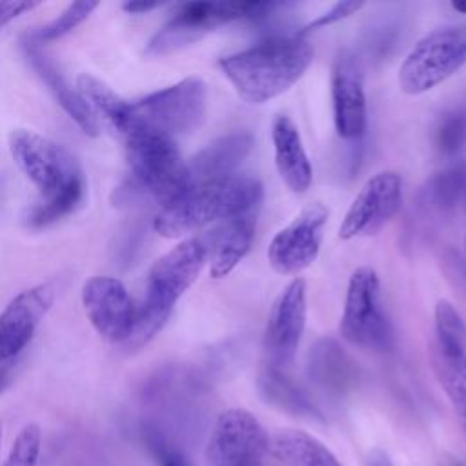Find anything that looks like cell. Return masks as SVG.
Returning a JSON list of instances; mask_svg holds the SVG:
<instances>
[{
	"instance_id": "cell-1",
	"label": "cell",
	"mask_w": 466,
	"mask_h": 466,
	"mask_svg": "<svg viewBox=\"0 0 466 466\" xmlns=\"http://www.w3.org/2000/svg\"><path fill=\"white\" fill-rule=\"evenodd\" d=\"M9 151L40 193V200L25 217L31 228L49 226L76 208L84 193V178L78 160L67 147L35 131L15 129L9 135Z\"/></svg>"
},
{
	"instance_id": "cell-2",
	"label": "cell",
	"mask_w": 466,
	"mask_h": 466,
	"mask_svg": "<svg viewBox=\"0 0 466 466\" xmlns=\"http://www.w3.org/2000/svg\"><path fill=\"white\" fill-rule=\"evenodd\" d=\"M313 47L304 36L271 38L222 56L218 67L237 95L248 104H266L297 84L313 62Z\"/></svg>"
},
{
	"instance_id": "cell-3",
	"label": "cell",
	"mask_w": 466,
	"mask_h": 466,
	"mask_svg": "<svg viewBox=\"0 0 466 466\" xmlns=\"http://www.w3.org/2000/svg\"><path fill=\"white\" fill-rule=\"evenodd\" d=\"M264 187L253 177L231 175L215 180L193 182L173 202L160 208L153 218L158 235L175 238L202 229L217 220H229L258 209Z\"/></svg>"
},
{
	"instance_id": "cell-4",
	"label": "cell",
	"mask_w": 466,
	"mask_h": 466,
	"mask_svg": "<svg viewBox=\"0 0 466 466\" xmlns=\"http://www.w3.org/2000/svg\"><path fill=\"white\" fill-rule=\"evenodd\" d=\"M208 257V237H193L177 244L151 266L144 302L137 309L131 335L124 342L127 350L142 348L164 328L177 300L198 279Z\"/></svg>"
},
{
	"instance_id": "cell-5",
	"label": "cell",
	"mask_w": 466,
	"mask_h": 466,
	"mask_svg": "<svg viewBox=\"0 0 466 466\" xmlns=\"http://www.w3.org/2000/svg\"><path fill=\"white\" fill-rule=\"evenodd\" d=\"M120 135L126 140L133 175L157 198L160 208L187 189L191 184L187 164L171 137L137 122L133 116Z\"/></svg>"
},
{
	"instance_id": "cell-6",
	"label": "cell",
	"mask_w": 466,
	"mask_h": 466,
	"mask_svg": "<svg viewBox=\"0 0 466 466\" xmlns=\"http://www.w3.org/2000/svg\"><path fill=\"white\" fill-rule=\"evenodd\" d=\"M466 64V24H451L426 33L399 67V87L422 95L448 80Z\"/></svg>"
},
{
	"instance_id": "cell-7",
	"label": "cell",
	"mask_w": 466,
	"mask_h": 466,
	"mask_svg": "<svg viewBox=\"0 0 466 466\" xmlns=\"http://www.w3.org/2000/svg\"><path fill=\"white\" fill-rule=\"evenodd\" d=\"M275 7L273 2H187L149 40L147 55H166L200 40L215 27L244 18H258Z\"/></svg>"
},
{
	"instance_id": "cell-8",
	"label": "cell",
	"mask_w": 466,
	"mask_h": 466,
	"mask_svg": "<svg viewBox=\"0 0 466 466\" xmlns=\"http://www.w3.org/2000/svg\"><path fill=\"white\" fill-rule=\"evenodd\" d=\"M206 107V82L198 76H187L131 102V116L175 140V137L193 133L204 122Z\"/></svg>"
},
{
	"instance_id": "cell-9",
	"label": "cell",
	"mask_w": 466,
	"mask_h": 466,
	"mask_svg": "<svg viewBox=\"0 0 466 466\" xmlns=\"http://www.w3.org/2000/svg\"><path fill=\"white\" fill-rule=\"evenodd\" d=\"M342 339L362 350H386L391 331L380 304V280L373 268H357L348 282L339 324Z\"/></svg>"
},
{
	"instance_id": "cell-10",
	"label": "cell",
	"mask_w": 466,
	"mask_h": 466,
	"mask_svg": "<svg viewBox=\"0 0 466 466\" xmlns=\"http://www.w3.org/2000/svg\"><path fill=\"white\" fill-rule=\"evenodd\" d=\"M306 280L293 279L275 299L264 329V368L286 371L295 357L306 328Z\"/></svg>"
},
{
	"instance_id": "cell-11",
	"label": "cell",
	"mask_w": 466,
	"mask_h": 466,
	"mask_svg": "<svg viewBox=\"0 0 466 466\" xmlns=\"http://www.w3.org/2000/svg\"><path fill=\"white\" fill-rule=\"evenodd\" d=\"M402 206V177L393 169L371 175L351 200L340 226L339 237L351 240L377 235Z\"/></svg>"
},
{
	"instance_id": "cell-12",
	"label": "cell",
	"mask_w": 466,
	"mask_h": 466,
	"mask_svg": "<svg viewBox=\"0 0 466 466\" xmlns=\"http://www.w3.org/2000/svg\"><path fill=\"white\" fill-rule=\"evenodd\" d=\"M269 435L258 419L242 408L222 411L211 430L208 461L211 466H260Z\"/></svg>"
},
{
	"instance_id": "cell-13",
	"label": "cell",
	"mask_w": 466,
	"mask_h": 466,
	"mask_svg": "<svg viewBox=\"0 0 466 466\" xmlns=\"http://www.w3.org/2000/svg\"><path fill=\"white\" fill-rule=\"evenodd\" d=\"M328 208L322 202H311L284 226L268 246V262L279 275H297L319 257Z\"/></svg>"
},
{
	"instance_id": "cell-14",
	"label": "cell",
	"mask_w": 466,
	"mask_h": 466,
	"mask_svg": "<svg viewBox=\"0 0 466 466\" xmlns=\"http://www.w3.org/2000/svg\"><path fill=\"white\" fill-rule=\"evenodd\" d=\"M82 304L96 333L107 342H126L131 335L137 308L126 286L107 275H95L82 286Z\"/></svg>"
},
{
	"instance_id": "cell-15",
	"label": "cell",
	"mask_w": 466,
	"mask_h": 466,
	"mask_svg": "<svg viewBox=\"0 0 466 466\" xmlns=\"http://www.w3.org/2000/svg\"><path fill=\"white\" fill-rule=\"evenodd\" d=\"M333 124L344 140H359L366 131V91L364 69L359 56L344 49L337 55L331 67Z\"/></svg>"
},
{
	"instance_id": "cell-16",
	"label": "cell",
	"mask_w": 466,
	"mask_h": 466,
	"mask_svg": "<svg viewBox=\"0 0 466 466\" xmlns=\"http://www.w3.org/2000/svg\"><path fill=\"white\" fill-rule=\"evenodd\" d=\"M53 300V288L40 284L18 293L4 308L0 313V364L16 357L27 346Z\"/></svg>"
},
{
	"instance_id": "cell-17",
	"label": "cell",
	"mask_w": 466,
	"mask_h": 466,
	"mask_svg": "<svg viewBox=\"0 0 466 466\" xmlns=\"http://www.w3.org/2000/svg\"><path fill=\"white\" fill-rule=\"evenodd\" d=\"M22 47H24L25 58L29 60V64L33 66L36 75L42 78V82L47 86V89L51 91L55 100L69 115V118L75 120V124L86 135L96 137L100 133L98 118H96L95 111L91 109V106L87 104V100L80 95V91L75 89L66 80V76L56 69L55 62L47 55H44L33 40L22 42Z\"/></svg>"
},
{
	"instance_id": "cell-18",
	"label": "cell",
	"mask_w": 466,
	"mask_h": 466,
	"mask_svg": "<svg viewBox=\"0 0 466 466\" xmlns=\"http://www.w3.org/2000/svg\"><path fill=\"white\" fill-rule=\"evenodd\" d=\"M271 140L275 151V167L280 180L291 193H306L313 180V169L300 133L288 115H275L271 122Z\"/></svg>"
},
{
	"instance_id": "cell-19",
	"label": "cell",
	"mask_w": 466,
	"mask_h": 466,
	"mask_svg": "<svg viewBox=\"0 0 466 466\" xmlns=\"http://www.w3.org/2000/svg\"><path fill=\"white\" fill-rule=\"evenodd\" d=\"M257 226V209L224 220L211 235L209 246V275L213 279L228 277L251 248Z\"/></svg>"
},
{
	"instance_id": "cell-20",
	"label": "cell",
	"mask_w": 466,
	"mask_h": 466,
	"mask_svg": "<svg viewBox=\"0 0 466 466\" xmlns=\"http://www.w3.org/2000/svg\"><path fill=\"white\" fill-rule=\"evenodd\" d=\"M253 146L249 133H229L202 149L189 164V182H204L235 175V167L248 157Z\"/></svg>"
},
{
	"instance_id": "cell-21",
	"label": "cell",
	"mask_w": 466,
	"mask_h": 466,
	"mask_svg": "<svg viewBox=\"0 0 466 466\" xmlns=\"http://www.w3.org/2000/svg\"><path fill=\"white\" fill-rule=\"evenodd\" d=\"M431 368L466 430V346L433 340Z\"/></svg>"
},
{
	"instance_id": "cell-22",
	"label": "cell",
	"mask_w": 466,
	"mask_h": 466,
	"mask_svg": "<svg viewBox=\"0 0 466 466\" xmlns=\"http://www.w3.org/2000/svg\"><path fill=\"white\" fill-rule=\"evenodd\" d=\"M268 451L284 466H342L324 442L302 430L277 431Z\"/></svg>"
},
{
	"instance_id": "cell-23",
	"label": "cell",
	"mask_w": 466,
	"mask_h": 466,
	"mask_svg": "<svg viewBox=\"0 0 466 466\" xmlns=\"http://www.w3.org/2000/svg\"><path fill=\"white\" fill-rule=\"evenodd\" d=\"M76 87L91 109L95 107L100 115H104L118 133L127 127L131 120V102L124 100L109 86L87 73L76 78Z\"/></svg>"
},
{
	"instance_id": "cell-24",
	"label": "cell",
	"mask_w": 466,
	"mask_h": 466,
	"mask_svg": "<svg viewBox=\"0 0 466 466\" xmlns=\"http://www.w3.org/2000/svg\"><path fill=\"white\" fill-rule=\"evenodd\" d=\"M258 384L268 402L279 406L280 410H286L297 417H319V411L309 402L306 393L286 377V371L264 368Z\"/></svg>"
},
{
	"instance_id": "cell-25",
	"label": "cell",
	"mask_w": 466,
	"mask_h": 466,
	"mask_svg": "<svg viewBox=\"0 0 466 466\" xmlns=\"http://www.w3.org/2000/svg\"><path fill=\"white\" fill-rule=\"evenodd\" d=\"M96 7H98V2H73L62 11L60 16H56L53 22H49L47 25L35 31L29 36V40H33L35 44L56 40V38L67 35L69 31H73L76 25H80Z\"/></svg>"
},
{
	"instance_id": "cell-26",
	"label": "cell",
	"mask_w": 466,
	"mask_h": 466,
	"mask_svg": "<svg viewBox=\"0 0 466 466\" xmlns=\"http://www.w3.org/2000/svg\"><path fill=\"white\" fill-rule=\"evenodd\" d=\"M42 431L36 424H25L11 444L4 466H38Z\"/></svg>"
},
{
	"instance_id": "cell-27",
	"label": "cell",
	"mask_w": 466,
	"mask_h": 466,
	"mask_svg": "<svg viewBox=\"0 0 466 466\" xmlns=\"http://www.w3.org/2000/svg\"><path fill=\"white\" fill-rule=\"evenodd\" d=\"M435 340L466 346V324L455 306L446 299L435 304Z\"/></svg>"
},
{
	"instance_id": "cell-28",
	"label": "cell",
	"mask_w": 466,
	"mask_h": 466,
	"mask_svg": "<svg viewBox=\"0 0 466 466\" xmlns=\"http://www.w3.org/2000/svg\"><path fill=\"white\" fill-rule=\"evenodd\" d=\"M464 191H466V167L464 166L437 175L430 186L431 198L441 206L453 204L459 198V195H464Z\"/></svg>"
},
{
	"instance_id": "cell-29",
	"label": "cell",
	"mask_w": 466,
	"mask_h": 466,
	"mask_svg": "<svg viewBox=\"0 0 466 466\" xmlns=\"http://www.w3.org/2000/svg\"><path fill=\"white\" fill-rule=\"evenodd\" d=\"M466 140V111H457L448 115L439 131H437V144L444 153H455Z\"/></svg>"
},
{
	"instance_id": "cell-30",
	"label": "cell",
	"mask_w": 466,
	"mask_h": 466,
	"mask_svg": "<svg viewBox=\"0 0 466 466\" xmlns=\"http://www.w3.org/2000/svg\"><path fill=\"white\" fill-rule=\"evenodd\" d=\"M364 5V2L360 0H344V2H337L331 9H328L326 13L319 15L315 20H311L308 25H304V29L300 33H297L299 36H304L306 33L313 31V29H319V27H326V25H331L335 22H340L351 15H355L360 7Z\"/></svg>"
},
{
	"instance_id": "cell-31",
	"label": "cell",
	"mask_w": 466,
	"mask_h": 466,
	"mask_svg": "<svg viewBox=\"0 0 466 466\" xmlns=\"http://www.w3.org/2000/svg\"><path fill=\"white\" fill-rule=\"evenodd\" d=\"M147 444L158 466H189L186 457L180 451H177L173 446H169V442H166L158 433H149Z\"/></svg>"
},
{
	"instance_id": "cell-32",
	"label": "cell",
	"mask_w": 466,
	"mask_h": 466,
	"mask_svg": "<svg viewBox=\"0 0 466 466\" xmlns=\"http://www.w3.org/2000/svg\"><path fill=\"white\" fill-rule=\"evenodd\" d=\"M38 2H27V0H11V2H0V27L7 22L15 20L25 11H31L36 7Z\"/></svg>"
},
{
	"instance_id": "cell-33",
	"label": "cell",
	"mask_w": 466,
	"mask_h": 466,
	"mask_svg": "<svg viewBox=\"0 0 466 466\" xmlns=\"http://www.w3.org/2000/svg\"><path fill=\"white\" fill-rule=\"evenodd\" d=\"M162 2H151V0H133V2H124L122 9L133 15H140V13H147L153 11L157 7H160Z\"/></svg>"
},
{
	"instance_id": "cell-34",
	"label": "cell",
	"mask_w": 466,
	"mask_h": 466,
	"mask_svg": "<svg viewBox=\"0 0 466 466\" xmlns=\"http://www.w3.org/2000/svg\"><path fill=\"white\" fill-rule=\"evenodd\" d=\"M366 466H393V462L384 450L373 448L366 457Z\"/></svg>"
},
{
	"instance_id": "cell-35",
	"label": "cell",
	"mask_w": 466,
	"mask_h": 466,
	"mask_svg": "<svg viewBox=\"0 0 466 466\" xmlns=\"http://www.w3.org/2000/svg\"><path fill=\"white\" fill-rule=\"evenodd\" d=\"M451 9L457 13L466 15V0H459V2H451Z\"/></svg>"
},
{
	"instance_id": "cell-36",
	"label": "cell",
	"mask_w": 466,
	"mask_h": 466,
	"mask_svg": "<svg viewBox=\"0 0 466 466\" xmlns=\"http://www.w3.org/2000/svg\"><path fill=\"white\" fill-rule=\"evenodd\" d=\"M0 444H2V422H0Z\"/></svg>"
},
{
	"instance_id": "cell-37",
	"label": "cell",
	"mask_w": 466,
	"mask_h": 466,
	"mask_svg": "<svg viewBox=\"0 0 466 466\" xmlns=\"http://www.w3.org/2000/svg\"><path fill=\"white\" fill-rule=\"evenodd\" d=\"M464 258H466V238H464Z\"/></svg>"
},
{
	"instance_id": "cell-38",
	"label": "cell",
	"mask_w": 466,
	"mask_h": 466,
	"mask_svg": "<svg viewBox=\"0 0 466 466\" xmlns=\"http://www.w3.org/2000/svg\"><path fill=\"white\" fill-rule=\"evenodd\" d=\"M464 197H466V191H464Z\"/></svg>"
},
{
	"instance_id": "cell-39",
	"label": "cell",
	"mask_w": 466,
	"mask_h": 466,
	"mask_svg": "<svg viewBox=\"0 0 466 466\" xmlns=\"http://www.w3.org/2000/svg\"><path fill=\"white\" fill-rule=\"evenodd\" d=\"M0 375H2V373H0Z\"/></svg>"
}]
</instances>
